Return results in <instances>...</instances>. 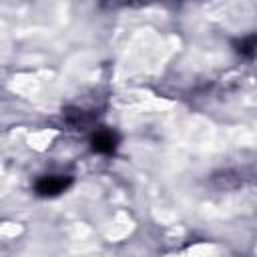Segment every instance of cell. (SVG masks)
Instances as JSON below:
<instances>
[{
  "label": "cell",
  "mask_w": 257,
  "mask_h": 257,
  "mask_svg": "<svg viewBox=\"0 0 257 257\" xmlns=\"http://www.w3.org/2000/svg\"><path fill=\"white\" fill-rule=\"evenodd\" d=\"M255 42H257V36L255 34H249V36L239 38L233 46H235L237 54H241L245 58H253V54H255Z\"/></svg>",
  "instance_id": "3"
},
{
  "label": "cell",
  "mask_w": 257,
  "mask_h": 257,
  "mask_svg": "<svg viewBox=\"0 0 257 257\" xmlns=\"http://www.w3.org/2000/svg\"><path fill=\"white\" fill-rule=\"evenodd\" d=\"M118 147V133L112 128H96L90 137V149L98 155H114Z\"/></svg>",
  "instance_id": "2"
},
{
  "label": "cell",
  "mask_w": 257,
  "mask_h": 257,
  "mask_svg": "<svg viewBox=\"0 0 257 257\" xmlns=\"http://www.w3.org/2000/svg\"><path fill=\"white\" fill-rule=\"evenodd\" d=\"M70 185H72V177H70V175L52 173V175H42V177H38L36 183H34V191H36L38 197H58V195H62Z\"/></svg>",
  "instance_id": "1"
}]
</instances>
